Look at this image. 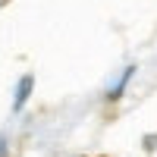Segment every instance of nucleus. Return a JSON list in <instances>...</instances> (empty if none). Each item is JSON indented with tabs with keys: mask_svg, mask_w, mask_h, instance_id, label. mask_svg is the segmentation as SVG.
<instances>
[{
	"mask_svg": "<svg viewBox=\"0 0 157 157\" xmlns=\"http://www.w3.org/2000/svg\"><path fill=\"white\" fill-rule=\"evenodd\" d=\"M145 148H148V151L157 148V135H148V138H145Z\"/></svg>",
	"mask_w": 157,
	"mask_h": 157,
	"instance_id": "7ed1b4c3",
	"label": "nucleus"
},
{
	"mask_svg": "<svg viewBox=\"0 0 157 157\" xmlns=\"http://www.w3.org/2000/svg\"><path fill=\"white\" fill-rule=\"evenodd\" d=\"M132 75H135V66H126V69H123V75L116 78V85L107 91V98H110V101H116V98L126 91V85H129V78H132Z\"/></svg>",
	"mask_w": 157,
	"mask_h": 157,
	"instance_id": "f03ea898",
	"label": "nucleus"
},
{
	"mask_svg": "<svg viewBox=\"0 0 157 157\" xmlns=\"http://www.w3.org/2000/svg\"><path fill=\"white\" fill-rule=\"evenodd\" d=\"M32 88H35V75H22V78H19V88H16V101H13V107H16V110L25 107V101H29Z\"/></svg>",
	"mask_w": 157,
	"mask_h": 157,
	"instance_id": "f257e3e1",
	"label": "nucleus"
},
{
	"mask_svg": "<svg viewBox=\"0 0 157 157\" xmlns=\"http://www.w3.org/2000/svg\"><path fill=\"white\" fill-rule=\"evenodd\" d=\"M0 157H6V135L0 132Z\"/></svg>",
	"mask_w": 157,
	"mask_h": 157,
	"instance_id": "20e7f679",
	"label": "nucleus"
}]
</instances>
